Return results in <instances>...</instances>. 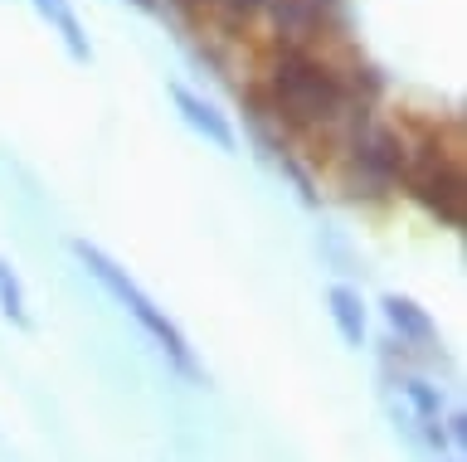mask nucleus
Segmentation results:
<instances>
[{
    "mask_svg": "<svg viewBox=\"0 0 467 462\" xmlns=\"http://www.w3.org/2000/svg\"><path fill=\"white\" fill-rule=\"evenodd\" d=\"M379 307H385V322L394 326V336H400V341H414V345H433V341H438V326H433V316L423 312L414 297H400V293H389L385 302H379Z\"/></svg>",
    "mask_w": 467,
    "mask_h": 462,
    "instance_id": "5",
    "label": "nucleus"
},
{
    "mask_svg": "<svg viewBox=\"0 0 467 462\" xmlns=\"http://www.w3.org/2000/svg\"><path fill=\"white\" fill-rule=\"evenodd\" d=\"M73 258H78V263L93 272V282L102 287V293H108L117 307H122L131 322H137L146 336H151L156 345H161V355L171 360L175 370L181 375H190V380H200V360H195V351H190V341H185V331L171 322L166 316V307H156L151 302V293H146V287L131 278V272L117 263L112 253H102L98 243H88V239H73Z\"/></svg>",
    "mask_w": 467,
    "mask_h": 462,
    "instance_id": "2",
    "label": "nucleus"
},
{
    "mask_svg": "<svg viewBox=\"0 0 467 462\" xmlns=\"http://www.w3.org/2000/svg\"><path fill=\"white\" fill-rule=\"evenodd\" d=\"M0 312L10 316L15 326H29V307H25V282L5 258H0Z\"/></svg>",
    "mask_w": 467,
    "mask_h": 462,
    "instance_id": "8",
    "label": "nucleus"
},
{
    "mask_svg": "<svg viewBox=\"0 0 467 462\" xmlns=\"http://www.w3.org/2000/svg\"><path fill=\"white\" fill-rule=\"evenodd\" d=\"M137 5H141V10H151V5H156V0H137Z\"/></svg>",
    "mask_w": 467,
    "mask_h": 462,
    "instance_id": "10",
    "label": "nucleus"
},
{
    "mask_svg": "<svg viewBox=\"0 0 467 462\" xmlns=\"http://www.w3.org/2000/svg\"><path fill=\"white\" fill-rule=\"evenodd\" d=\"M404 180L423 210H433L443 224H462L467 220V180L462 166L452 161L443 147H423L414 156H404Z\"/></svg>",
    "mask_w": 467,
    "mask_h": 462,
    "instance_id": "3",
    "label": "nucleus"
},
{
    "mask_svg": "<svg viewBox=\"0 0 467 462\" xmlns=\"http://www.w3.org/2000/svg\"><path fill=\"white\" fill-rule=\"evenodd\" d=\"M35 10H39V15L54 25L58 35H64V45H68L73 59H78V64L93 59V49H88V39H83V25H78V15H73V5H68V0H35Z\"/></svg>",
    "mask_w": 467,
    "mask_h": 462,
    "instance_id": "7",
    "label": "nucleus"
},
{
    "mask_svg": "<svg viewBox=\"0 0 467 462\" xmlns=\"http://www.w3.org/2000/svg\"><path fill=\"white\" fill-rule=\"evenodd\" d=\"M219 10H224L229 20H248V15H258L263 5H268V0H214Z\"/></svg>",
    "mask_w": 467,
    "mask_h": 462,
    "instance_id": "9",
    "label": "nucleus"
},
{
    "mask_svg": "<svg viewBox=\"0 0 467 462\" xmlns=\"http://www.w3.org/2000/svg\"><path fill=\"white\" fill-rule=\"evenodd\" d=\"M171 98H175V112H181V118L195 127V132L210 141V147H219V151H234V127H229V118L224 112H219L214 103H204L200 93H190V88H181V83H175L171 88Z\"/></svg>",
    "mask_w": 467,
    "mask_h": 462,
    "instance_id": "4",
    "label": "nucleus"
},
{
    "mask_svg": "<svg viewBox=\"0 0 467 462\" xmlns=\"http://www.w3.org/2000/svg\"><path fill=\"white\" fill-rule=\"evenodd\" d=\"M268 112L292 132H321L350 112V83L306 49H283L268 74Z\"/></svg>",
    "mask_w": 467,
    "mask_h": 462,
    "instance_id": "1",
    "label": "nucleus"
},
{
    "mask_svg": "<svg viewBox=\"0 0 467 462\" xmlns=\"http://www.w3.org/2000/svg\"><path fill=\"white\" fill-rule=\"evenodd\" d=\"M327 302H331V322H336V331H341V341L346 345H365V302H360V293L331 287Z\"/></svg>",
    "mask_w": 467,
    "mask_h": 462,
    "instance_id": "6",
    "label": "nucleus"
}]
</instances>
